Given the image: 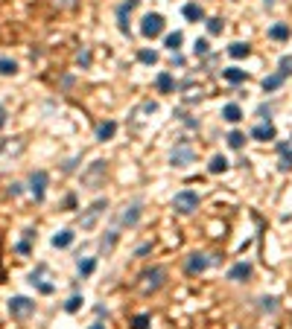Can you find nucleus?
<instances>
[{"instance_id":"obj_8","label":"nucleus","mask_w":292,"mask_h":329,"mask_svg":"<svg viewBox=\"0 0 292 329\" xmlns=\"http://www.w3.org/2000/svg\"><path fill=\"white\" fill-rule=\"evenodd\" d=\"M47 172L44 169H35L29 175V192L35 196V201H44V192H47Z\"/></svg>"},{"instance_id":"obj_15","label":"nucleus","mask_w":292,"mask_h":329,"mask_svg":"<svg viewBox=\"0 0 292 329\" xmlns=\"http://www.w3.org/2000/svg\"><path fill=\"white\" fill-rule=\"evenodd\" d=\"M222 79L231 82V85H243V82L248 79V73L240 70V67H225V70H222Z\"/></svg>"},{"instance_id":"obj_38","label":"nucleus","mask_w":292,"mask_h":329,"mask_svg":"<svg viewBox=\"0 0 292 329\" xmlns=\"http://www.w3.org/2000/svg\"><path fill=\"white\" fill-rule=\"evenodd\" d=\"M149 250H152V245L146 242V245H140V248H137V257H143V254H149Z\"/></svg>"},{"instance_id":"obj_14","label":"nucleus","mask_w":292,"mask_h":329,"mask_svg":"<svg viewBox=\"0 0 292 329\" xmlns=\"http://www.w3.org/2000/svg\"><path fill=\"white\" fill-rule=\"evenodd\" d=\"M114 134H117V123H114V120H105V123L97 125V140H100V143L111 140Z\"/></svg>"},{"instance_id":"obj_12","label":"nucleus","mask_w":292,"mask_h":329,"mask_svg":"<svg viewBox=\"0 0 292 329\" xmlns=\"http://www.w3.org/2000/svg\"><path fill=\"white\" fill-rule=\"evenodd\" d=\"M135 6H137V0H126V3L117 9V27H120L123 35H129V12L135 9Z\"/></svg>"},{"instance_id":"obj_33","label":"nucleus","mask_w":292,"mask_h":329,"mask_svg":"<svg viewBox=\"0 0 292 329\" xmlns=\"http://www.w3.org/2000/svg\"><path fill=\"white\" fill-rule=\"evenodd\" d=\"M222 29H225V24L219 18H208V32L210 35H222Z\"/></svg>"},{"instance_id":"obj_7","label":"nucleus","mask_w":292,"mask_h":329,"mask_svg":"<svg viewBox=\"0 0 292 329\" xmlns=\"http://www.w3.org/2000/svg\"><path fill=\"white\" fill-rule=\"evenodd\" d=\"M32 312H35V303L29 300V297H24V294H18V297H12L9 300V315L12 318L24 320V318H29Z\"/></svg>"},{"instance_id":"obj_3","label":"nucleus","mask_w":292,"mask_h":329,"mask_svg":"<svg viewBox=\"0 0 292 329\" xmlns=\"http://www.w3.org/2000/svg\"><path fill=\"white\" fill-rule=\"evenodd\" d=\"M105 210H108V201H105V198H97L88 210H82V216H79V227H82V230H94L97 222H100V216L105 213Z\"/></svg>"},{"instance_id":"obj_2","label":"nucleus","mask_w":292,"mask_h":329,"mask_svg":"<svg viewBox=\"0 0 292 329\" xmlns=\"http://www.w3.org/2000/svg\"><path fill=\"white\" fill-rule=\"evenodd\" d=\"M164 283H167V268H161V265L149 268V271L140 274V292L143 294H155Z\"/></svg>"},{"instance_id":"obj_21","label":"nucleus","mask_w":292,"mask_h":329,"mask_svg":"<svg viewBox=\"0 0 292 329\" xmlns=\"http://www.w3.org/2000/svg\"><path fill=\"white\" fill-rule=\"evenodd\" d=\"M181 44H184V32H178V29H175V32H170V35L164 38V47L170 50V53H178V50H181Z\"/></svg>"},{"instance_id":"obj_9","label":"nucleus","mask_w":292,"mask_h":329,"mask_svg":"<svg viewBox=\"0 0 292 329\" xmlns=\"http://www.w3.org/2000/svg\"><path fill=\"white\" fill-rule=\"evenodd\" d=\"M210 262H213V259H210L208 254H190L187 262H184V268H187V274H202V271L210 268Z\"/></svg>"},{"instance_id":"obj_40","label":"nucleus","mask_w":292,"mask_h":329,"mask_svg":"<svg viewBox=\"0 0 292 329\" xmlns=\"http://www.w3.org/2000/svg\"><path fill=\"white\" fill-rule=\"evenodd\" d=\"M91 329H105V326H102V323H94V326Z\"/></svg>"},{"instance_id":"obj_6","label":"nucleus","mask_w":292,"mask_h":329,"mask_svg":"<svg viewBox=\"0 0 292 329\" xmlns=\"http://www.w3.org/2000/svg\"><path fill=\"white\" fill-rule=\"evenodd\" d=\"M193 160H196V149H193L190 143H178V146L170 151V163H173V166H178V169L190 166Z\"/></svg>"},{"instance_id":"obj_28","label":"nucleus","mask_w":292,"mask_h":329,"mask_svg":"<svg viewBox=\"0 0 292 329\" xmlns=\"http://www.w3.org/2000/svg\"><path fill=\"white\" fill-rule=\"evenodd\" d=\"M15 73H18V64L6 55H0V76H15Z\"/></svg>"},{"instance_id":"obj_29","label":"nucleus","mask_w":292,"mask_h":329,"mask_svg":"<svg viewBox=\"0 0 292 329\" xmlns=\"http://www.w3.org/2000/svg\"><path fill=\"white\" fill-rule=\"evenodd\" d=\"M137 62L152 67V64H158V53H155V50H137Z\"/></svg>"},{"instance_id":"obj_19","label":"nucleus","mask_w":292,"mask_h":329,"mask_svg":"<svg viewBox=\"0 0 292 329\" xmlns=\"http://www.w3.org/2000/svg\"><path fill=\"white\" fill-rule=\"evenodd\" d=\"M222 120H225V123H240V120H243V108H240L237 102H228V105L222 108Z\"/></svg>"},{"instance_id":"obj_5","label":"nucleus","mask_w":292,"mask_h":329,"mask_svg":"<svg viewBox=\"0 0 292 329\" xmlns=\"http://www.w3.org/2000/svg\"><path fill=\"white\" fill-rule=\"evenodd\" d=\"M167 21L161 12H149V15H143V21H140V35L143 38H158L161 32H164Z\"/></svg>"},{"instance_id":"obj_13","label":"nucleus","mask_w":292,"mask_h":329,"mask_svg":"<svg viewBox=\"0 0 292 329\" xmlns=\"http://www.w3.org/2000/svg\"><path fill=\"white\" fill-rule=\"evenodd\" d=\"M248 277H251V265H248V262H237V265L228 271V280H234V283H246Z\"/></svg>"},{"instance_id":"obj_30","label":"nucleus","mask_w":292,"mask_h":329,"mask_svg":"<svg viewBox=\"0 0 292 329\" xmlns=\"http://www.w3.org/2000/svg\"><path fill=\"white\" fill-rule=\"evenodd\" d=\"M225 140H228L231 149H243V146H246V134H243V131H231Z\"/></svg>"},{"instance_id":"obj_1","label":"nucleus","mask_w":292,"mask_h":329,"mask_svg":"<svg viewBox=\"0 0 292 329\" xmlns=\"http://www.w3.org/2000/svg\"><path fill=\"white\" fill-rule=\"evenodd\" d=\"M173 210H175L178 216L196 213V210H199V192H196V189H181V192H175Z\"/></svg>"},{"instance_id":"obj_26","label":"nucleus","mask_w":292,"mask_h":329,"mask_svg":"<svg viewBox=\"0 0 292 329\" xmlns=\"http://www.w3.org/2000/svg\"><path fill=\"white\" fill-rule=\"evenodd\" d=\"M269 38H272V41H286V38H289V27H286V24H275V27L269 29Z\"/></svg>"},{"instance_id":"obj_31","label":"nucleus","mask_w":292,"mask_h":329,"mask_svg":"<svg viewBox=\"0 0 292 329\" xmlns=\"http://www.w3.org/2000/svg\"><path fill=\"white\" fill-rule=\"evenodd\" d=\"M82 303H85L82 294H73L70 300L64 303V312H70V315H73V312H79V309H82Z\"/></svg>"},{"instance_id":"obj_11","label":"nucleus","mask_w":292,"mask_h":329,"mask_svg":"<svg viewBox=\"0 0 292 329\" xmlns=\"http://www.w3.org/2000/svg\"><path fill=\"white\" fill-rule=\"evenodd\" d=\"M251 137H254L257 143H269V140H275V137H278V131H275L272 123H260V125H254V128H251Z\"/></svg>"},{"instance_id":"obj_18","label":"nucleus","mask_w":292,"mask_h":329,"mask_svg":"<svg viewBox=\"0 0 292 329\" xmlns=\"http://www.w3.org/2000/svg\"><path fill=\"white\" fill-rule=\"evenodd\" d=\"M228 158H222V154H213L210 158V163H208V172L210 175H222V172H228Z\"/></svg>"},{"instance_id":"obj_16","label":"nucleus","mask_w":292,"mask_h":329,"mask_svg":"<svg viewBox=\"0 0 292 329\" xmlns=\"http://www.w3.org/2000/svg\"><path fill=\"white\" fill-rule=\"evenodd\" d=\"M155 88L158 90H161V93H173V90H175V79H173V76H170V73H158V76H155Z\"/></svg>"},{"instance_id":"obj_25","label":"nucleus","mask_w":292,"mask_h":329,"mask_svg":"<svg viewBox=\"0 0 292 329\" xmlns=\"http://www.w3.org/2000/svg\"><path fill=\"white\" fill-rule=\"evenodd\" d=\"M94 268H97V259H79V262H76V271H79V277H91L94 274Z\"/></svg>"},{"instance_id":"obj_4","label":"nucleus","mask_w":292,"mask_h":329,"mask_svg":"<svg viewBox=\"0 0 292 329\" xmlns=\"http://www.w3.org/2000/svg\"><path fill=\"white\" fill-rule=\"evenodd\" d=\"M105 172H108V163L105 160H94V163H88V169L82 172V184L88 189H97L105 181Z\"/></svg>"},{"instance_id":"obj_10","label":"nucleus","mask_w":292,"mask_h":329,"mask_svg":"<svg viewBox=\"0 0 292 329\" xmlns=\"http://www.w3.org/2000/svg\"><path fill=\"white\" fill-rule=\"evenodd\" d=\"M140 201H132V204H126V210H123V216H120V224H126V227H135L137 222H140Z\"/></svg>"},{"instance_id":"obj_39","label":"nucleus","mask_w":292,"mask_h":329,"mask_svg":"<svg viewBox=\"0 0 292 329\" xmlns=\"http://www.w3.org/2000/svg\"><path fill=\"white\" fill-rule=\"evenodd\" d=\"M6 125V111H3V105H0V128Z\"/></svg>"},{"instance_id":"obj_36","label":"nucleus","mask_w":292,"mask_h":329,"mask_svg":"<svg viewBox=\"0 0 292 329\" xmlns=\"http://www.w3.org/2000/svg\"><path fill=\"white\" fill-rule=\"evenodd\" d=\"M76 62L82 64V67H88V64H91V53H88V50H85V53H79V59H76Z\"/></svg>"},{"instance_id":"obj_35","label":"nucleus","mask_w":292,"mask_h":329,"mask_svg":"<svg viewBox=\"0 0 292 329\" xmlns=\"http://www.w3.org/2000/svg\"><path fill=\"white\" fill-rule=\"evenodd\" d=\"M278 67H281V73H283V76H289V73H292V55H283Z\"/></svg>"},{"instance_id":"obj_23","label":"nucleus","mask_w":292,"mask_h":329,"mask_svg":"<svg viewBox=\"0 0 292 329\" xmlns=\"http://www.w3.org/2000/svg\"><path fill=\"white\" fill-rule=\"evenodd\" d=\"M228 55L231 59H248V55H251V47H248L246 41H234V44L228 47Z\"/></svg>"},{"instance_id":"obj_32","label":"nucleus","mask_w":292,"mask_h":329,"mask_svg":"<svg viewBox=\"0 0 292 329\" xmlns=\"http://www.w3.org/2000/svg\"><path fill=\"white\" fill-rule=\"evenodd\" d=\"M149 323H152L149 315H135L132 318V329H149Z\"/></svg>"},{"instance_id":"obj_34","label":"nucleus","mask_w":292,"mask_h":329,"mask_svg":"<svg viewBox=\"0 0 292 329\" xmlns=\"http://www.w3.org/2000/svg\"><path fill=\"white\" fill-rule=\"evenodd\" d=\"M210 44H208V38H196V44H193V53L196 55H208Z\"/></svg>"},{"instance_id":"obj_37","label":"nucleus","mask_w":292,"mask_h":329,"mask_svg":"<svg viewBox=\"0 0 292 329\" xmlns=\"http://www.w3.org/2000/svg\"><path fill=\"white\" fill-rule=\"evenodd\" d=\"M263 309L275 312V309H278V300H275V297H266V300H263Z\"/></svg>"},{"instance_id":"obj_20","label":"nucleus","mask_w":292,"mask_h":329,"mask_svg":"<svg viewBox=\"0 0 292 329\" xmlns=\"http://www.w3.org/2000/svg\"><path fill=\"white\" fill-rule=\"evenodd\" d=\"M184 18L187 21H193V24H199V21H205V9H202L199 3H187V6H184Z\"/></svg>"},{"instance_id":"obj_27","label":"nucleus","mask_w":292,"mask_h":329,"mask_svg":"<svg viewBox=\"0 0 292 329\" xmlns=\"http://www.w3.org/2000/svg\"><path fill=\"white\" fill-rule=\"evenodd\" d=\"M117 236H120L117 230H108V236H102V242H100L102 254H111V250H114V245H117Z\"/></svg>"},{"instance_id":"obj_22","label":"nucleus","mask_w":292,"mask_h":329,"mask_svg":"<svg viewBox=\"0 0 292 329\" xmlns=\"http://www.w3.org/2000/svg\"><path fill=\"white\" fill-rule=\"evenodd\" d=\"M73 239H76V233H73V230H59L53 236V248H70Z\"/></svg>"},{"instance_id":"obj_17","label":"nucleus","mask_w":292,"mask_h":329,"mask_svg":"<svg viewBox=\"0 0 292 329\" xmlns=\"http://www.w3.org/2000/svg\"><path fill=\"white\" fill-rule=\"evenodd\" d=\"M278 151H281V172H289L292 169V146L289 143H278Z\"/></svg>"},{"instance_id":"obj_24","label":"nucleus","mask_w":292,"mask_h":329,"mask_svg":"<svg viewBox=\"0 0 292 329\" xmlns=\"http://www.w3.org/2000/svg\"><path fill=\"white\" fill-rule=\"evenodd\" d=\"M283 79H286V76H283L281 70L272 73V76H266V79H263V90H266V93H275V90L283 85Z\"/></svg>"}]
</instances>
